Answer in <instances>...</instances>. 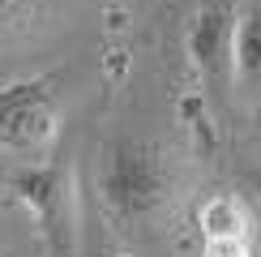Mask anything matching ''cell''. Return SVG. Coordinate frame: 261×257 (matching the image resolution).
Returning <instances> with one entry per match:
<instances>
[{"mask_svg":"<svg viewBox=\"0 0 261 257\" xmlns=\"http://www.w3.org/2000/svg\"><path fill=\"white\" fill-rule=\"evenodd\" d=\"M99 193L120 223H150L176 201V163L159 142L124 133L103 150Z\"/></svg>","mask_w":261,"mask_h":257,"instance_id":"cell-1","label":"cell"},{"mask_svg":"<svg viewBox=\"0 0 261 257\" xmlns=\"http://www.w3.org/2000/svg\"><path fill=\"white\" fill-rule=\"evenodd\" d=\"M240 0H205L193 13L184 47L189 60L201 78V90L214 103H227V94L236 90V35H240Z\"/></svg>","mask_w":261,"mask_h":257,"instance_id":"cell-2","label":"cell"},{"mask_svg":"<svg viewBox=\"0 0 261 257\" xmlns=\"http://www.w3.org/2000/svg\"><path fill=\"white\" fill-rule=\"evenodd\" d=\"M60 133V90L51 78H21L0 86V150L47 155Z\"/></svg>","mask_w":261,"mask_h":257,"instance_id":"cell-3","label":"cell"},{"mask_svg":"<svg viewBox=\"0 0 261 257\" xmlns=\"http://www.w3.org/2000/svg\"><path fill=\"white\" fill-rule=\"evenodd\" d=\"M13 197L35 214L43 240H47L51 257H69L73 249V201H69V171L60 163H39L26 171H13L9 180Z\"/></svg>","mask_w":261,"mask_h":257,"instance_id":"cell-4","label":"cell"},{"mask_svg":"<svg viewBox=\"0 0 261 257\" xmlns=\"http://www.w3.org/2000/svg\"><path fill=\"white\" fill-rule=\"evenodd\" d=\"M197 240L210 244V240H257V227H253V210L240 193H210L201 197L197 206Z\"/></svg>","mask_w":261,"mask_h":257,"instance_id":"cell-5","label":"cell"},{"mask_svg":"<svg viewBox=\"0 0 261 257\" xmlns=\"http://www.w3.org/2000/svg\"><path fill=\"white\" fill-rule=\"evenodd\" d=\"M236 78L244 86H261V0L244 5L240 35H236Z\"/></svg>","mask_w":261,"mask_h":257,"instance_id":"cell-6","label":"cell"},{"mask_svg":"<svg viewBox=\"0 0 261 257\" xmlns=\"http://www.w3.org/2000/svg\"><path fill=\"white\" fill-rule=\"evenodd\" d=\"M30 17H35V0H0V39L17 35Z\"/></svg>","mask_w":261,"mask_h":257,"instance_id":"cell-7","label":"cell"},{"mask_svg":"<svg viewBox=\"0 0 261 257\" xmlns=\"http://www.w3.org/2000/svg\"><path fill=\"white\" fill-rule=\"evenodd\" d=\"M248 193H253V197L261 201V167H253V171H248Z\"/></svg>","mask_w":261,"mask_h":257,"instance_id":"cell-8","label":"cell"}]
</instances>
